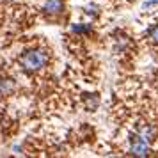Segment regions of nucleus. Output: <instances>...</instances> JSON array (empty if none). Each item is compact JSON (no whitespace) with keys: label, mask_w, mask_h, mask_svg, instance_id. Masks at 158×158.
<instances>
[{"label":"nucleus","mask_w":158,"mask_h":158,"mask_svg":"<svg viewBox=\"0 0 158 158\" xmlns=\"http://www.w3.org/2000/svg\"><path fill=\"white\" fill-rule=\"evenodd\" d=\"M46 62H48V55H46L43 50H29L20 57L22 68L25 69V71H29V73L39 71L41 68L46 66Z\"/></svg>","instance_id":"1"},{"label":"nucleus","mask_w":158,"mask_h":158,"mask_svg":"<svg viewBox=\"0 0 158 158\" xmlns=\"http://www.w3.org/2000/svg\"><path fill=\"white\" fill-rule=\"evenodd\" d=\"M130 155H133V156H149L151 155L149 142H146L142 137L135 135L131 139V144H130Z\"/></svg>","instance_id":"2"},{"label":"nucleus","mask_w":158,"mask_h":158,"mask_svg":"<svg viewBox=\"0 0 158 158\" xmlns=\"http://www.w3.org/2000/svg\"><path fill=\"white\" fill-rule=\"evenodd\" d=\"M43 11L46 15H60L64 11V2L62 0H46L43 6Z\"/></svg>","instance_id":"3"},{"label":"nucleus","mask_w":158,"mask_h":158,"mask_svg":"<svg viewBox=\"0 0 158 158\" xmlns=\"http://www.w3.org/2000/svg\"><path fill=\"white\" fill-rule=\"evenodd\" d=\"M137 135L142 137L146 142H153V140H155V135H156V131H155V128L149 126V124H140V126H139V131H137Z\"/></svg>","instance_id":"4"},{"label":"nucleus","mask_w":158,"mask_h":158,"mask_svg":"<svg viewBox=\"0 0 158 158\" xmlns=\"http://www.w3.org/2000/svg\"><path fill=\"white\" fill-rule=\"evenodd\" d=\"M148 34H149L151 41H153L155 44H158V25H156V27H153V29H149V32H148Z\"/></svg>","instance_id":"5"},{"label":"nucleus","mask_w":158,"mask_h":158,"mask_svg":"<svg viewBox=\"0 0 158 158\" xmlns=\"http://www.w3.org/2000/svg\"><path fill=\"white\" fill-rule=\"evenodd\" d=\"M73 32H78V34H82V32H91V27L87 25V27H84V25H75L73 27Z\"/></svg>","instance_id":"6"}]
</instances>
